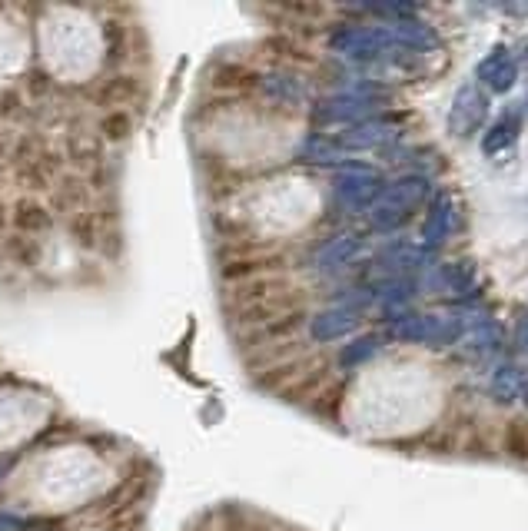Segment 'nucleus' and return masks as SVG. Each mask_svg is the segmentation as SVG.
<instances>
[{"mask_svg": "<svg viewBox=\"0 0 528 531\" xmlns=\"http://www.w3.org/2000/svg\"><path fill=\"white\" fill-rule=\"evenodd\" d=\"M452 229H455V200L449 193H439L436 200L429 203L426 223H422V243L429 249H436L452 236Z\"/></svg>", "mask_w": 528, "mask_h": 531, "instance_id": "8", "label": "nucleus"}, {"mask_svg": "<svg viewBox=\"0 0 528 531\" xmlns=\"http://www.w3.org/2000/svg\"><path fill=\"white\" fill-rule=\"evenodd\" d=\"M376 110V97L372 93H356V90H349L343 93V97H333V100H326L323 107L316 110V117L319 120H349L352 127L356 123H362V117H369V113Z\"/></svg>", "mask_w": 528, "mask_h": 531, "instance_id": "7", "label": "nucleus"}, {"mask_svg": "<svg viewBox=\"0 0 528 531\" xmlns=\"http://www.w3.org/2000/svg\"><path fill=\"white\" fill-rule=\"evenodd\" d=\"M492 392L499 395V399H515V395H522V372L519 366H502L495 372V382H492Z\"/></svg>", "mask_w": 528, "mask_h": 531, "instance_id": "14", "label": "nucleus"}, {"mask_svg": "<svg viewBox=\"0 0 528 531\" xmlns=\"http://www.w3.org/2000/svg\"><path fill=\"white\" fill-rule=\"evenodd\" d=\"M399 120L396 117H376V120H362L356 127H349L346 133H339L336 143L343 150H369V147H382L396 137Z\"/></svg>", "mask_w": 528, "mask_h": 531, "instance_id": "6", "label": "nucleus"}, {"mask_svg": "<svg viewBox=\"0 0 528 531\" xmlns=\"http://www.w3.org/2000/svg\"><path fill=\"white\" fill-rule=\"evenodd\" d=\"M382 193H386L382 176L372 166H362V163H349L343 176L336 180V203L343 210H369V206L379 203Z\"/></svg>", "mask_w": 528, "mask_h": 531, "instance_id": "3", "label": "nucleus"}, {"mask_svg": "<svg viewBox=\"0 0 528 531\" xmlns=\"http://www.w3.org/2000/svg\"><path fill=\"white\" fill-rule=\"evenodd\" d=\"M525 395H528V389H525Z\"/></svg>", "mask_w": 528, "mask_h": 531, "instance_id": "18", "label": "nucleus"}, {"mask_svg": "<svg viewBox=\"0 0 528 531\" xmlns=\"http://www.w3.org/2000/svg\"><path fill=\"white\" fill-rule=\"evenodd\" d=\"M515 77H519V67H515V60L509 57V50L505 47H495L492 54L479 64V80L492 93H509L515 87Z\"/></svg>", "mask_w": 528, "mask_h": 531, "instance_id": "9", "label": "nucleus"}, {"mask_svg": "<svg viewBox=\"0 0 528 531\" xmlns=\"http://www.w3.org/2000/svg\"><path fill=\"white\" fill-rule=\"evenodd\" d=\"M359 249H362L359 236H336L333 243H326L323 249H319L316 266L319 269H339V266L352 263V259L359 256Z\"/></svg>", "mask_w": 528, "mask_h": 531, "instance_id": "12", "label": "nucleus"}, {"mask_svg": "<svg viewBox=\"0 0 528 531\" xmlns=\"http://www.w3.org/2000/svg\"><path fill=\"white\" fill-rule=\"evenodd\" d=\"M382 259H386L392 269H409V266L432 263V259L426 256V249H416V246H396V249H389V253L382 256Z\"/></svg>", "mask_w": 528, "mask_h": 531, "instance_id": "15", "label": "nucleus"}, {"mask_svg": "<svg viewBox=\"0 0 528 531\" xmlns=\"http://www.w3.org/2000/svg\"><path fill=\"white\" fill-rule=\"evenodd\" d=\"M519 140V117L515 113H505V117L495 123V127L485 130V137H482V150L495 156V153H502V150H509L512 143Z\"/></svg>", "mask_w": 528, "mask_h": 531, "instance_id": "13", "label": "nucleus"}, {"mask_svg": "<svg viewBox=\"0 0 528 531\" xmlns=\"http://www.w3.org/2000/svg\"><path fill=\"white\" fill-rule=\"evenodd\" d=\"M515 336H519V342H522V346L528 349V312H525V316L519 319V332H515Z\"/></svg>", "mask_w": 528, "mask_h": 531, "instance_id": "17", "label": "nucleus"}, {"mask_svg": "<svg viewBox=\"0 0 528 531\" xmlns=\"http://www.w3.org/2000/svg\"><path fill=\"white\" fill-rule=\"evenodd\" d=\"M426 196H429V180H422V176H406V180L386 186V193H382L379 203L372 206V210H376L372 220H376L379 229L399 226L412 213V206H419Z\"/></svg>", "mask_w": 528, "mask_h": 531, "instance_id": "2", "label": "nucleus"}, {"mask_svg": "<svg viewBox=\"0 0 528 531\" xmlns=\"http://www.w3.org/2000/svg\"><path fill=\"white\" fill-rule=\"evenodd\" d=\"M469 322L462 316H432V312H406L392 322V336L402 342H455L465 336Z\"/></svg>", "mask_w": 528, "mask_h": 531, "instance_id": "1", "label": "nucleus"}, {"mask_svg": "<svg viewBox=\"0 0 528 531\" xmlns=\"http://www.w3.org/2000/svg\"><path fill=\"white\" fill-rule=\"evenodd\" d=\"M489 117V97L479 87H462L455 93L452 110H449V133L452 137H472L482 127V120Z\"/></svg>", "mask_w": 528, "mask_h": 531, "instance_id": "5", "label": "nucleus"}, {"mask_svg": "<svg viewBox=\"0 0 528 531\" xmlns=\"http://www.w3.org/2000/svg\"><path fill=\"white\" fill-rule=\"evenodd\" d=\"M392 34H396L399 47H409V50H436L439 47L436 30H432L426 20H416V17H399L396 24H392Z\"/></svg>", "mask_w": 528, "mask_h": 531, "instance_id": "11", "label": "nucleus"}, {"mask_svg": "<svg viewBox=\"0 0 528 531\" xmlns=\"http://www.w3.org/2000/svg\"><path fill=\"white\" fill-rule=\"evenodd\" d=\"M329 47L343 57L366 60V57L389 54V50H399V40L392 34V27H346V30H339V34H333Z\"/></svg>", "mask_w": 528, "mask_h": 531, "instance_id": "4", "label": "nucleus"}, {"mask_svg": "<svg viewBox=\"0 0 528 531\" xmlns=\"http://www.w3.org/2000/svg\"><path fill=\"white\" fill-rule=\"evenodd\" d=\"M376 349H379V339H376V336H366V339H359L352 349L343 352V362H346V366H356V362H362L366 356H372Z\"/></svg>", "mask_w": 528, "mask_h": 531, "instance_id": "16", "label": "nucleus"}, {"mask_svg": "<svg viewBox=\"0 0 528 531\" xmlns=\"http://www.w3.org/2000/svg\"><path fill=\"white\" fill-rule=\"evenodd\" d=\"M356 326H359L356 309H326L313 319L309 332H313V339H319V342H333V339L349 336Z\"/></svg>", "mask_w": 528, "mask_h": 531, "instance_id": "10", "label": "nucleus"}]
</instances>
